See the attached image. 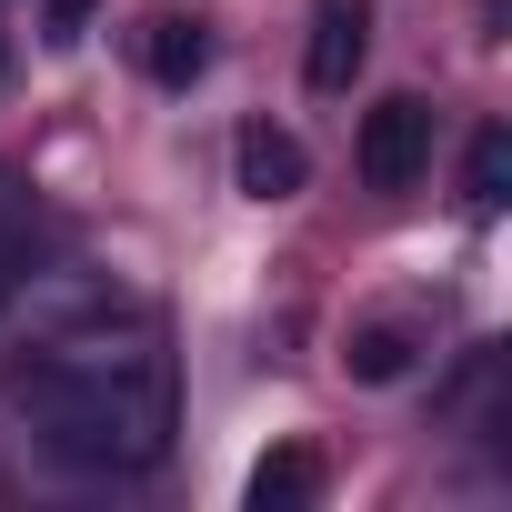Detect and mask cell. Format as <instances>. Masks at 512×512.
<instances>
[{"label": "cell", "instance_id": "6da1fadb", "mask_svg": "<svg viewBox=\"0 0 512 512\" xmlns=\"http://www.w3.org/2000/svg\"><path fill=\"white\" fill-rule=\"evenodd\" d=\"M171 352L141 312L91 302L51 332H31V352L0 372V442H11L41 482H141L171 452Z\"/></svg>", "mask_w": 512, "mask_h": 512}, {"label": "cell", "instance_id": "7a4b0ae2", "mask_svg": "<svg viewBox=\"0 0 512 512\" xmlns=\"http://www.w3.org/2000/svg\"><path fill=\"white\" fill-rule=\"evenodd\" d=\"M352 171L372 181V191H412L422 171H432V101H382L372 121H362V141H352Z\"/></svg>", "mask_w": 512, "mask_h": 512}, {"label": "cell", "instance_id": "3957f363", "mask_svg": "<svg viewBox=\"0 0 512 512\" xmlns=\"http://www.w3.org/2000/svg\"><path fill=\"white\" fill-rule=\"evenodd\" d=\"M372 61V0H322L312 11V51H302V81L312 91H352Z\"/></svg>", "mask_w": 512, "mask_h": 512}, {"label": "cell", "instance_id": "277c9868", "mask_svg": "<svg viewBox=\"0 0 512 512\" xmlns=\"http://www.w3.org/2000/svg\"><path fill=\"white\" fill-rule=\"evenodd\" d=\"M131 61H141L161 91H191V81L211 71V31H201L191 11H151V21L131 31Z\"/></svg>", "mask_w": 512, "mask_h": 512}, {"label": "cell", "instance_id": "5b68a950", "mask_svg": "<svg viewBox=\"0 0 512 512\" xmlns=\"http://www.w3.org/2000/svg\"><path fill=\"white\" fill-rule=\"evenodd\" d=\"M231 181H241L251 201H292V191L312 181V161H302V141H292V131H272V121H251V131L231 141Z\"/></svg>", "mask_w": 512, "mask_h": 512}, {"label": "cell", "instance_id": "8992f818", "mask_svg": "<svg viewBox=\"0 0 512 512\" xmlns=\"http://www.w3.org/2000/svg\"><path fill=\"white\" fill-rule=\"evenodd\" d=\"M312 492H322V452H312V442L262 452V462H251V482H241V502H251V512H302Z\"/></svg>", "mask_w": 512, "mask_h": 512}, {"label": "cell", "instance_id": "52a82bcc", "mask_svg": "<svg viewBox=\"0 0 512 512\" xmlns=\"http://www.w3.org/2000/svg\"><path fill=\"white\" fill-rule=\"evenodd\" d=\"M462 201H472V211H502V201H512V131H502V121H492V131H472Z\"/></svg>", "mask_w": 512, "mask_h": 512}, {"label": "cell", "instance_id": "ba28073f", "mask_svg": "<svg viewBox=\"0 0 512 512\" xmlns=\"http://www.w3.org/2000/svg\"><path fill=\"white\" fill-rule=\"evenodd\" d=\"M412 352H422V342H412L402 322H362L342 362H352V382H402V372H412Z\"/></svg>", "mask_w": 512, "mask_h": 512}, {"label": "cell", "instance_id": "9c48e42d", "mask_svg": "<svg viewBox=\"0 0 512 512\" xmlns=\"http://www.w3.org/2000/svg\"><path fill=\"white\" fill-rule=\"evenodd\" d=\"M21 282H31V201L0 181V312L21 302Z\"/></svg>", "mask_w": 512, "mask_h": 512}, {"label": "cell", "instance_id": "30bf717a", "mask_svg": "<svg viewBox=\"0 0 512 512\" xmlns=\"http://www.w3.org/2000/svg\"><path fill=\"white\" fill-rule=\"evenodd\" d=\"M91 11H101V0H41V41H51V51H71V41L91 31Z\"/></svg>", "mask_w": 512, "mask_h": 512}, {"label": "cell", "instance_id": "8fae6325", "mask_svg": "<svg viewBox=\"0 0 512 512\" xmlns=\"http://www.w3.org/2000/svg\"><path fill=\"white\" fill-rule=\"evenodd\" d=\"M0 81H11V41H0Z\"/></svg>", "mask_w": 512, "mask_h": 512}]
</instances>
